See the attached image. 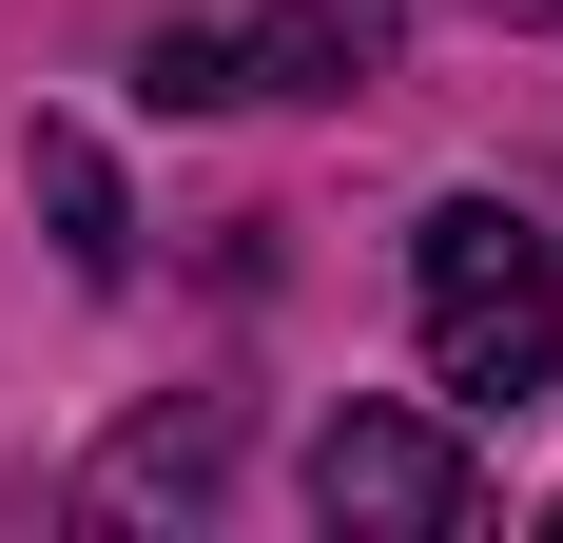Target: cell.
Returning <instances> with one entry per match:
<instances>
[{"instance_id": "obj_6", "label": "cell", "mask_w": 563, "mask_h": 543, "mask_svg": "<svg viewBox=\"0 0 563 543\" xmlns=\"http://www.w3.org/2000/svg\"><path fill=\"white\" fill-rule=\"evenodd\" d=\"M506 20H563V0H506Z\"/></svg>"}, {"instance_id": "obj_1", "label": "cell", "mask_w": 563, "mask_h": 543, "mask_svg": "<svg viewBox=\"0 0 563 543\" xmlns=\"http://www.w3.org/2000/svg\"><path fill=\"white\" fill-rule=\"evenodd\" d=\"M408 311H428V388H448V408H525V388L563 369V253H544V214L448 195V214L408 233Z\"/></svg>"}, {"instance_id": "obj_2", "label": "cell", "mask_w": 563, "mask_h": 543, "mask_svg": "<svg viewBox=\"0 0 563 543\" xmlns=\"http://www.w3.org/2000/svg\"><path fill=\"white\" fill-rule=\"evenodd\" d=\"M311 505H331L350 543H448L466 524V446L428 428V408H331V428H311Z\"/></svg>"}, {"instance_id": "obj_4", "label": "cell", "mask_w": 563, "mask_h": 543, "mask_svg": "<svg viewBox=\"0 0 563 543\" xmlns=\"http://www.w3.org/2000/svg\"><path fill=\"white\" fill-rule=\"evenodd\" d=\"M20 175H40V214H58V253H78V272L136 253V233H117V156H98V136H58V117H40V156H20Z\"/></svg>"}, {"instance_id": "obj_3", "label": "cell", "mask_w": 563, "mask_h": 543, "mask_svg": "<svg viewBox=\"0 0 563 543\" xmlns=\"http://www.w3.org/2000/svg\"><path fill=\"white\" fill-rule=\"evenodd\" d=\"M389 20L408 0H233L214 58H233V98H350V78L389 58Z\"/></svg>"}, {"instance_id": "obj_5", "label": "cell", "mask_w": 563, "mask_h": 543, "mask_svg": "<svg viewBox=\"0 0 563 543\" xmlns=\"http://www.w3.org/2000/svg\"><path fill=\"white\" fill-rule=\"evenodd\" d=\"M233 466V408H156V428L117 446V505H156V486H214Z\"/></svg>"}]
</instances>
